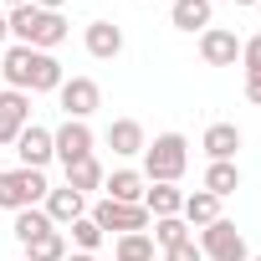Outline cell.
I'll list each match as a JSON object with an SVG mask.
<instances>
[{"label":"cell","mask_w":261,"mask_h":261,"mask_svg":"<svg viewBox=\"0 0 261 261\" xmlns=\"http://www.w3.org/2000/svg\"><path fill=\"white\" fill-rule=\"evenodd\" d=\"M200 190H210L215 200L236 195V190H241V169H236V159H215V164L205 169V185H200Z\"/></svg>","instance_id":"obj_19"},{"label":"cell","mask_w":261,"mask_h":261,"mask_svg":"<svg viewBox=\"0 0 261 261\" xmlns=\"http://www.w3.org/2000/svg\"><path fill=\"white\" fill-rule=\"evenodd\" d=\"M164 6H174V0H164Z\"/></svg>","instance_id":"obj_37"},{"label":"cell","mask_w":261,"mask_h":261,"mask_svg":"<svg viewBox=\"0 0 261 261\" xmlns=\"http://www.w3.org/2000/svg\"><path fill=\"white\" fill-rule=\"evenodd\" d=\"M67 261H97L92 251H67Z\"/></svg>","instance_id":"obj_32"},{"label":"cell","mask_w":261,"mask_h":261,"mask_svg":"<svg viewBox=\"0 0 261 261\" xmlns=\"http://www.w3.org/2000/svg\"><path fill=\"white\" fill-rule=\"evenodd\" d=\"M149 225H154V246H164V251L179 246V241H190V225L179 215H164V220H149Z\"/></svg>","instance_id":"obj_26"},{"label":"cell","mask_w":261,"mask_h":261,"mask_svg":"<svg viewBox=\"0 0 261 261\" xmlns=\"http://www.w3.org/2000/svg\"><path fill=\"white\" fill-rule=\"evenodd\" d=\"M67 190H77L82 200H87L92 190H102V164H97V159H77V164H67Z\"/></svg>","instance_id":"obj_23"},{"label":"cell","mask_w":261,"mask_h":261,"mask_svg":"<svg viewBox=\"0 0 261 261\" xmlns=\"http://www.w3.org/2000/svg\"><path fill=\"white\" fill-rule=\"evenodd\" d=\"M236 6H256V0H236Z\"/></svg>","instance_id":"obj_35"},{"label":"cell","mask_w":261,"mask_h":261,"mask_svg":"<svg viewBox=\"0 0 261 261\" xmlns=\"http://www.w3.org/2000/svg\"><path fill=\"white\" fill-rule=\"evenodd\" d=\"M62 87V62L51 57V51H36L31 57V82H26V92H57Z\"/></svg>","instance_id":"obj_18"},{"label":"cell","mask_w":261,"mask_h":261,"mask_svg":"<svg viewBox=\"0 0 261 261\" xmlns=\"http://www.w3.org/2000/svg\"><path fill=\"white\" fill-rule=\"evenodd\" d=\"M164 261H205V251H200V241L190 236V241H179V246H169V251H164Z\"/></svg>","instance_id":"obj_28"},{"label":"cell","mask_w":261,"mask_h":261,"mask_svg":"<svg viewBox=\"0 0 261 261\" xmlns=\"http://www.w3.org/2000/svg\"><path fill=\"white\" fill-rule=\"evenodd\" d=\"M102 200H118V205H144V174L139 169H113L102 174Z\"/></svg>","instance_id":"obj_14"},{"label":"cell","mask_w":261,"mask_h":261,"mask_svg":"<svg viewBox=\"0 0 261 261\" xmlns=\"http://www.w3.org/2000/svg\"><path fill=\"white\" fill-rule=\"evenodd\" d=\"M51 149L62 164H77V159H92V128L82 118H67L57 134H51Z\"/></svg>","instance_id":"obj_7"},{"label":"cell","mask_w":261,"mask_h":261,"mask_svg":"<svg viewBox=\"0 0 261 261\" xmlns=\"http://www.w3.org/2000/svg\"><path fill=\"white\" fill-rule=\"evenodd\" d=\"M26 123H31V97L16 92V87H6V92H0V149H11Z\"/></svg>","instance_id":"obj_9"},{"label":"cell","mask_w":261,"mask_h":261,"mask_svg":"<svg viewBox=\"0 0 261 261\" xmlns=\"http://www.w3.org/2000/svg\"><path fill=\"white\" fill-rule=\"evenodd\" d=\"M31 57H36V46H11L6 62H0V72H6V82L16 92H26V82H31Z\"/></svg>","instance_id":"obj_22"},{"label":"cell","mask_w":261,"mask_h":261,"mask_svg":"<svg viewBox=\"0 0 261 261\" xmlns=\"http://www.w3.org/2000/svg\"><path fill=\"white\" fill-rule=\"evenodd\" d=\"M118 261H154V236L149 230H134V236H118Z\"/></svg>","instance_id":"obj_24"},{"label":"cell","mask_w":261,"mask_h":261,"mask_svg":"<svg viewBox=\"0 0 261 261\" xmlns=\"http://www.w3.org/2000/svg\"><path fill=\"white\" fill-rule=\"evenodd\" d=\"M144 210H149V220L179 215V210H185V195H179V185H154V190H144Z\"/></svg>","instance_id":"obj_20"},{"label":"cell","mask_w":261,"mask_h":261,"mask_svg":"<svg viewBox=\"0 0 261 261\" xmlns=\"http://www.w3.org/2000/svg\"><path fill=\"white\" fill-rule=\"evenodd\" d=\"M46 169H6L0 174V210H31V205H41L46 200Z\"/></svg>","instance_id":"obj_3"},{"label":"cell","mask_w":261,"mask_h":261,"mask_svg":"<svg viewBox=\"0 0 261 261\" xmlns=\"http://www.w3.org/2000/svg\"><path fill=\"white\" fill-rule=\"evenodd\" d=\"M92 220H97V230L108 236H134V230H149V210L144 205H118V200H97V210H92Z\"/></svg>","instance_id":"obj_5"},{"label":"cell","mask_w":261,"mask_h":261,"mask_svg":"<svg viewBox=\"0 0 261 261\" xmlns=\"http://www.w3.org/2000/svg\"><path fill=\"white\" fill-rule=\"evenodd\" d=\"M185 169H190V144H185V134H159L154 144H144V179H149V185H179Z\"/></svg>","instance_id":"obj_2"},{"label":"cell","mask_w":261,"mask_h":261,"mask_svg":"<svg viewBox=\"0 0 261 261\" xmlns=\"http://www.w3.org/2000/svg\"><path fill=\"white\" fill-rule=\"evenodd\" d=\"M210 0H174L169 6V21L179 26V31H210Z\"/></svg>","instance_id":"obj_17"},{"label":"cell","mask_w":261,"mask_h":261,"mask_svg":"<svg viewBox=\"0 0 261 261\" xmlns=\"http://www.w3.org/2000/svg\"><path fill=\"white\" fill-rule=\"evenodd\" d=\"M200 149L210 154V164H215V159H236V149H241V128H236V123H210L205 139H200Z\"/></svg>","instance_id":"obj_15"},{"label":"cell","mask_w":261,"mask_h":261,"mask_svg":"<svg viewBox=\"0 0 261 261\" xmlns=\"http://www.w3.org/2000/svg\"><path fill=\"white\" fill-rule=\"evenodd\" d=\"M246 97L261 108V72H246Z\"/></svg>","instance_id":"obj_30"},{"label":"cell","mask_w":261,"mask_h":261,"mask_svg":"<svg viewBox=\"0 0 261 261\" xmlns=\"http://www.w3.org/2000/svg\"><path fill=\"white\" fill-rule=\"evenodd\" d=\"M179 220H185L190 230H195V225L205 230L210 220H220V200H215L210 190H195V195H185V210H179Z\"/></svg>","instance_id":"obj_16"},{"label":"cell","mask_w":261,"mask_h":261,"mask_svg":"<svg viewBox=\"0 0 261 261\" xmlns=\"http://www.w3.org/2000/svg\"><path fill=\"white\" fill-rule=\"evenodd\" d=\"M241 62H246V72H261V36L241 41Z\"/></svg>","instance_id":"obj_29"},{"label":"cell","mask_w":261,"mask_h":261,"mask_svg":"<svg viewBox=\"0 0 261 261\" xmlns=\"http://www.w3.org/2000/svg\"><path fill=\"white\" fill-rule=\"evenodd\" d=\"M57 97H62V113L67 118H92L97 113V102H102V87L92 82V77H62V87H57Z\"/></svg>","instance_id":"obj_6"},{"label":"cell","mask_w":261,"mask_h":261,"mask_svg":"<svg viewBox=\"0 0 261 261\" xmlns=\"http://www.w3.org/2000/svg\"><path fill=\"white\" fill-rule=\"evenodd\" d=\"M26 261H67V230H41L36 241H26Z\"/></svg>","instance_id":"obj_21"},{"label":"cell","mask_w":261,"mask_h":261,"mask_svg":"<svg viewBox=\"0 0 261 261\" xmlns=\"http://www.w3.org/2000/svg\"><path fill=\"white\" fill-rule=\"evenodd\" d=\"M256 16H261V0H256Z\"/></svg>","instance_id":"obj_36"},{"label":"cell","mask_w":261,"mask_h":261,"mask_svg":"<svg viewBox=\"0 0 261 261\" xmlns=\"http://www.w3.org/2000/svg\"><path fill=\"white\" fill-rule=\"evenodd\" d=\"M82 41H87V57H97V62H113V57L123 51V26H113V21H87Z\"/></svg>","instance_id":"obj_11"},{"label":"cell","mask_w":261,"mask_h":261,"mask_svg":"<svg viewBox=\"0 0 261 261\" xmlns=\"http://www.w3.org/2000/svg\"><path fill=\"white\" fill-rule=\"evenodd\" d=\"M0 6H11V11H16V6H26V0H0Z\"/></svg>","instance_id":"obj_34"},{"label":"cell","mask_w":261,"mask_h":261,"mask_svg":"<svg viewBox=\"0 0 261 261\" xmlns=\"http://www.w3.org/2000/svg\"><path fill=\"white\" fill-rule=\"evenodd\" d=\"M11 149L21 154V169H46V164L57 159V149H51V128H41V123H26L21 139H16Z\"/></svg>","instance_id":"obj_8"},{"label":"cell","mask_w":261,"mask_h":261,"mask_svg":"<svg viewBox=\"0 0 261 261\" xmlns=\"http://www.w3.org/2000/svg\"><path fill=\"white\" fill-rule=\"evenodd\" d=\"M251 261H261V256H251Z\"/></svg>","instance_id":"obj_38"},{"label":"cell","mask_w":261,"mask_h":261,"mask_svg":"<svg viewBox=\"0 0 261 261\" xmlns=\"http://www.w3.org/2000/svg\"><path fill=\"white\" fill-rule=\"evenodd\" d=\"M11 230H16V241L26 246V241H36L41 230H51V220H46L41 205H31V210H16V225H11Z\"/></svg>","instance_id":"obj_25"},{"label":"cell","mask_w":261,"mask_h":261,"mask_svg":"<svg viewBox=\"0 0 261 261\" xmlns=\"http://www.w3.org/2000/svg\"><path fill=\"white\" fill-rule=\"evenodd\" d=\"M11 36V26H6V11H0V41H6Z\"/></svg>","instance_id":"obj_33"},{"label":"cell","mask_w":261,"mask_h":261,"mask_svg":"<svg viewBox=\"0 0 261 261\" xmlns=\"http://www.w3.org/2000/svg\"><path fill=\"white\" fill-rule=\"evenodd\" d=\"M31 6H36V11H62L67 0H31Z\"/></svg>","instance_id":"obj_31"},{"label":"cell","mask_w":261,"mask_h":261,"mask_svg":"<svg viewBox=\"0 0 261 261\" xmlns=\"http://www.w3.org/2000/svg\"><path fill=\"white\" fill-rule=\"evenodd\" d=\"M144 123L139 118H113L108 123V149L113 154H123V159H134V154H144Z\"/></svg>","instance_id":"obj_13"},{"label":"cell","mask_w":261,"mask_h":261,"mask_svg":"<svg viewBox=\"0 0 261 261\" xmlns=\"http://www.w3.org/2000/svg\"><path fill=\"white\" fill-rule=\"evenodd\" d=\"M200 57H205V67H236L241 62V36L225 31V26H210V31H200Z\"/></svg>","instance_id":"obj_10"},{"label":"cell","mask_w":261,"mask_h":261,"mask_svg":"<svg viewBox=\"0 0 261 261\" xmlns=\"http://www.w3.org/2000/svg\"><path fill=\"white\" fill-rule=\"evenodd\" d=\"M67 236H72V246H77V251H97V246H102V230H97V220H92V215L72 220V225H67Z\"/></svg>","instance_id":"obj_27"},{"label":"cell","mask_w":261,"mask_h":261,"mask_svg":"<svg viewBox=\"0 0 261 261\" xmlns=\"http://www.w3.org/2000/svg\"><path fill=\"white\" fill-rule=\"evenodd\" d=\"M41 210H46V220L51 225H72V220H82L87 215V200L77 195V190H46V200H41Z\"/></svg>","instance_id":"obj_12"},{"label":"cell","mask_w":261,"mask_h":261,"mask_svg":"<svg viewBox=\"0 0 261 261\" xmlns=\"http://www.w3.org/2000/svg\"><path fill=\"white\" fill-rule=\"evenodd\" d=\"M6 26H11L16 46L57 51V46L67 41V21H62V11H36L31 0H26V6H16V11H6Z\"/></svg>","instance_id":"obj_1"},{"label":"cell","mask_w":261,"mask_h":261,"mask_svg":"<svg viewBox=\"0 0 261 261\" xmlns=\"http://www.w3.org/2000/svg\"><path fill=\"white\" fill-rule=\"evenodd\" d=\"M200 251H205V261H251L246 236H241L230 220H210V225L200 230Z\"/></svg>","instance_id":"obj_4"},{"label":"cell","mask_w":261,"mask_h":261,"mask_svg":"<svg viewBox=\"0 0 261 261\" xmlns=\"http://www.w3.org/2000/svg\"><path fill=\"white\" fill-rule=\"evenodd\" d=\"M210 6H215V0H210Z\"/></svg>","instance_id":"obj_39"}]
</instances>
